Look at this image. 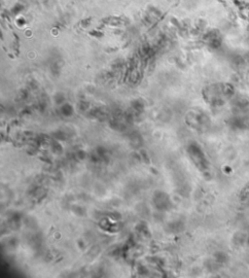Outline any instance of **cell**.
Masks as SVG:
<instances>
[{"label": "cell", "mask_w": 249, "mask_h": 278, "mask_svg": "<svg viewBox=\"0 0 249 278\" xmlns=\"http://www.w3.org/2000/svg\"><path fill=\"white\" fill-rule=\"evenodd\" d=\"M155 202L156 205L161 209H166L169 205V198L164 194L161 193V196H155Z\"/></svg>", "instance_id": "1"}]
</instances>
